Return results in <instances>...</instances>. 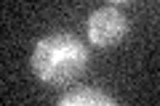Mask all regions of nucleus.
I'll use <instances>...</instances> for the list:
<instances>
[{
    "mask_svg": "<svg viewBox=\"0 0 160 106\" xmlns=\"http://www.w3.org/2000/svg\"><path fill=\"white\" fill-rule=\"evenodd\" d=\"M32 72L46 85H72L88 67V48L69 32H53L38 40L32 50Z\"/></svg>",
    "mask_w": 160,
    "mask_h": 106,
    "instance_id": "nucleus-1",
    "label": "nucleus"
},
{
    "mask_svg": "<svg viewBox=\"0 0 160 106\" xmlns=\"http://www.w3.org/2000/svg\"><path fill=\"white\" fill-rule=\"evenodd\" d=\"M128 35V19L118 6H104L88 16V40L96 48H112Z\"/></svg>",
    "mask_w": 160,
    "mask_h": 106,
    "instance_id": "nucleus-2",
    "label": "nucleus"
},
{
    "mask_svg": "<svg viewBox=\"0 0 160 106\" xmlns=\"http://www.w3.org/2000/svg\"><path fill=\"white\" fill-rule=\"evenodd\" d=\"M59 106H115V98L96 88H78L59 98Z\"/></svg>",
    "mask_w": 160,
    "mask_h": 106,
    "instance_id": "nucleus-3",
    "label": "nucleus"
},
{
    "mask_svg": "<svg viewBox=\"0 0 160 106\" xmlns=\"http://www.w3.org/2000/svg\"><path fill=\"white\" fill-rule=\"evenodd\" d=\"M109 3H112V6H118V3H123V0H109Z\"/></svg>",
    "mask_w": 160,
    "mask_h": 106,
    "instance_id": "nucleus-4",
    "label": "nucleus"
}]
</instances>
